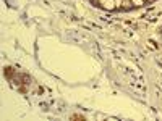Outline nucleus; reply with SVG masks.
<instances>
[{"label": "nucleus", "mask_w": 162, "mask_h": 121, "mask_svg": "<svg viewBox=\"0 0 162 121\" xmlns=\"http://www.w3.org/2000/svg\"><path fill=\"white\" fill-rule=\"evenodd\" d=\"M115 7H123V0H115Z\"/></svg>", "instance_id": "f257e3e1"}, {"label": "nucleus", "mask_w": 162, "mask_h": 121, "mask_svg": "<svg viewBox=\"0 0 162 121\" xmlns=\"http://www.w3.org/2000/svg\"><path fill=\"white\" fill-rule=\"evenodd\" d=\"M131 2H133V5H141L143 0H131Z\"/></svg>", "instance_id": "f03ea898"}]
</instances>
